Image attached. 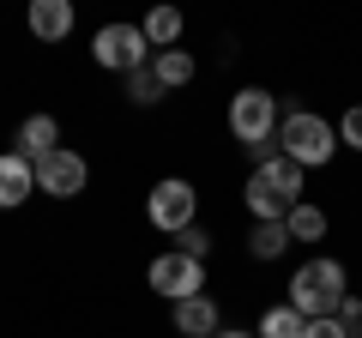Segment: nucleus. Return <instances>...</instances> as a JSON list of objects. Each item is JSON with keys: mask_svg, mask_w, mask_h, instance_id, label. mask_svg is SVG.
Instances as JSON below:
<instances>
[{"mask_svg": "<svg viewBox=\"0 0 362 338\" xmlns=\"http://www.w3.org/2000/svg\"><path fill=\"white\" fill-rule=\"evenodd\" d=\"M230 139L242 145L254 163L278 157V97H272L266 85H242V91L230 97Z\"/></svg>", "mask_w": 362, "mask_h": 338, "instance_id": "nucleus-1", "label": "nucleus"}, {"mask_svg": "<svg viewBox=\"0 0 362 338\" xmlns=\"http://www.w3.org/2000/svg\"><path fill=\"white\" fill-rule=\"evenodd\" d=\"M350 296V272L332 260V254H320V260H302L296 272H290V308L302 314V320H332L338 302Z\"/></svg>", "mask_w": 362, "mask_h": 338, "instance_id": "nucleus-2", "label": "nucleus"}, {"mask_svg": "<svg viewBox=\"0 0 362 338\" xmlns=\"http://www.w3.org/2000/svg\"><path fill=\"white\" fill-rule=\"evenodd\" d=\"M278 157H290L296 169H326L338 157V127L314 109H284L278 115Z\"/></svg>", "mask_w": 362, "mask_h": 338, "instance_id": "nucleus-3", "label": "nucleus"}, {"mask_svg": "<svg viewBox=\"0 0 362 338\" xmlns=\"http://www.w3.org/2000/svg\"><path fill=\"white\" fill-rule=\"evenodd\" d=\"M145 218H151V230L163 235H181L187 223H199V194L187 175H163V182H151V194H145Z\"/></svg>", "mask_w": 362, "mask_h": 338, "instance_id": "nucleus-4", "label": "nucleus"}, {"mask_svg": "<svg viewBox=\"0 0 362 338\" xmlns=\"http://www.w3.org/2000/svg\"><path fill=\"white\" fill-rule=\"evenodd\" d=\"M90 61L127 78V73H139V66H151V42H145V30H139V25L115 18V25H103L97 37H90Z\"/></svg>", "mask_w": 362, "mask_h": 338, "instance_id": "nucleus-5", "label": "nucleus"}, {"mask_svg": "<svg viewBox=\"0 0 362 338\" xmlns=\"http://www.w3.org/2000/svg\"><path fill=\"white\" fill-rule=\"evenodd\" d=\"M145 284H151L157 296H163L169 308H175V302H187V296H206V266L169 247V254H157V260L145 266Z\"/></svg>", "mask_w": 362, "mask_h": 338, "instance_id": "nucleus-6", "label": "nucleus"}, {"mask_svg": "<svg viewBox=\"0 0 362 338\" xmlns=\"http://www.w3.org/2000/svg\"><path fill=\"white\" fill-rule=\"evenodd\" d=\"M90 187V163H85V151H73V145H61V151H49L37 163V194H49V199H78Z\"/></svg>", "mask_w": 362, "mask_h": 338, "instance_id": "nucleus-7", "label": "nucleus"}, {"mask_svg": "<svg viewBox=\"0 0 362 338\" xmlns=\"http://www.w3.org/2000/svg\"><path fill=\"white\" fill-rule=\"evenodd\" d=\"M13 151L25 157L30 169H37L49 151H61V121L42 115V109H37V115H25V121H18V133H13Z\"/></svg>", "mask_w": 362, "mask_h": 338, "instance_id": "nucleus-8", "label": "nucleus"}, {"mask_svg": "<svg viewBox=\"0 0 362 338\" xmlns=\"http://www.w3.org/2000/svg\"><path fill=\"white\" fill-rule=\"evenodd\" d=\"M169 326H175V338H218L223 332V308L211 296H187L169 308Z\"/></svg>", "mask_w": 362, "mask_h": 338, "instance_id": "nucleus-9", "label": "nucleus"}, {"mask_svg": "<svg viewBox=\"0 0 362 338\" xmlns=\"http://www.w3.org/2000/svg\"><path fill=\"white\" fill-rule=\"evenodd\" d=\"M25 25H30V37H37V42H66V37H73V25H78V13H73V0H30Z\"/></svg>", "mask_w": 362, "mask_h": 338, "instance_id": "nucleus-10", "label": "nucleus"}, {"mask_svg": "<svg viewBox=\"0 0 362 338\" xmlns=\"http://www.w3.org/2000/svg\"><path fill=\"white\" fill-rule=\"evenodd\" d=\"M30 194H37V169L18 151H0V211H18Z\"/></svg>", "mask_w": 362, "mask_h": 338, "instance_id": "nucleus-11", "label": "nucleus"}, {"mask_svg": "<svg viewBox=\"0 0 362 338\" xmlns=\"http://www.w3.org/2000/svg\"><path fill=\"white\" fill-rule=\"evenodd\" d=\"M139 30H145V42H151V54H163V49H181V30H187V18H181L175 6H151V13L139 18Z\"/></svg>", "mask_w": 362, "mask_h": 338, "instance_id": "nucleus-12", "label": "nucleus"}, {"mask_svg": "<svg viewBox=\"0 0 362 338\" xmlns=\"http://www.w3.org/2000/svg\"><path fill=\"white\" fill-rule=\"evenodd\" d=\"M254 175H259L278 199H290V206H296V199H302V175H308V169H296L290 157H266V163H254Z\"/></svg>", "mask_w": 362, "mask_h": 338, "instance_id": "nucleus-13", "label": "nucleus"}, {"mask_svg": "<svg viewBox=\"0 0 362 338\" xmlns=\"http://www.w3.org/2000/svg\"><path fill=\"white\" fill-rule=\"evenodd\" d=\"M151 73H157V85L163 91H187L194 85V73H199V61L187 49H163V54H151Z\"/></svg>", "mask_w": 362, "mask_h": 338, "instance_id": "nucleus-14", "label": "nucleus"}, {"mask_svg": "<svg viewBox=\"0 0 362 338\" xmlns=\"http://www.w3.org/2000/svg\"><path fill=\"white\" fill-rule=\"evenodd\" d=\"M284 230H290V247H296V242H326V206L296 199V206L284 211Z\"/></svg>", "mask_w": 362, "mask_h": 338, "instance_id": "nucleus-15", "label": "nucleus"}, {"mask_svg": "<svg viewBox=\"0 0 362 338\" xmlns=\"http://www.w3.org/2000/svg\"><path fill=\"white\" fill-rule=\"evenodd\" d=\"M302 326H308V320H302V314L290 308V302H272V308L259 314L254 338H302Z\"/></svg>", "mask_w": 362, "mask_h": 338, "instance_id": "nucleus-16", "label": "nucleus"}, {"mask_svg": "<svg viewBox=\"0 0 362 338\" xmlns=\"http://www.w3.org/2000/svg\"><path fill=\"white\" fill-rule=\"evenodd\" d=\"M247 254H254V260H278V254H290V230H284V223H254Z\"/></svg>", "mask_w": 362, "mask_h": 338, "instance_id": "nucleus-17", "label": "nucleus"}, {"mask_svg": "<svg viewBox=\"0 0 362 338\" xmlns=\"http://www.w3.org/2000/svg\"><path fill=\"white\" fill-rule=\"evenodd\" d=\"M163 85H157V73H151V66H139V73H127V103L133 109H157V103H163Z\"/></svg>", "mask_w": 362, "mask_h": 338, "instance_id": "nucleus-18", "label": "nucleus"}, {"mask_svg": "<svg viewBox=\"0 0 362 338\" xmlns=\"http://www.w3.org/2000/svg\"><path fill=\"white\" fill-rule=\"evenodd\" d=\"M175 254H187V260L206 266V254H211V230H206V223H187V230L175 235Z\"/></svg>", "mask_w": 362, "mask_h": 338, "instance_id": "nucleus-19", "label": "nucleus"}, {"mask_svg": "<svg viewBox=\"0 0 362 338\" xmlns=\"http://www.w3.org/2000/svg\"><path fill=\"white\" fill-rule=\"evenodd\" d=\"M338 145H350V151H362V103H350L344 115H338Z\"/></svg>", "mask_w": 362, "mask_h": 338, "instance_id": "nucleus-20", "label": "nucleus"}, {"mask_svg": "<svg viewBox=\"0 0 362 338\" xmlns=\"http://www.w3.org/2000/svg\"><path fill=\"white\" fill-rule=\"evenodd\" d=\"M332 320H338V326H344V332H350V338H362V296H356V290H350V296H344V302H338V314H332Z\"/></svg>", "mask_w": 362, "mask_h": 338, "instance_id": "nucleus-21", "label": "nucleus"}, {"mask_svg": "<svg viewBox=\"0 0 362 338\" xmlns=\"http://www.w3.org/2000/svg\"><path fill=\"white\" fill-rule=\"evenodd\" d=\"M302 338H350V332L338 320H308V326H302Z\"/></svg>", "mask_w": 362, "mask_h": 338, "instance_id": "nucleus-22", "label": "nucleus"}, {"mask_svg": "<svg viewBox=\"0 0 362 338\" xmlns=\"http://www.w3.org/2000/svg\"><path fill=\"white\" fill-rule=\"evenodd\" d=\"M218 338H254V332H247V326H223Z\"/></svg>", "mask_w": 362, "mask_h": 338, "instance_id": "nucleus-23", "label": "nucleus"}]
</instances>
